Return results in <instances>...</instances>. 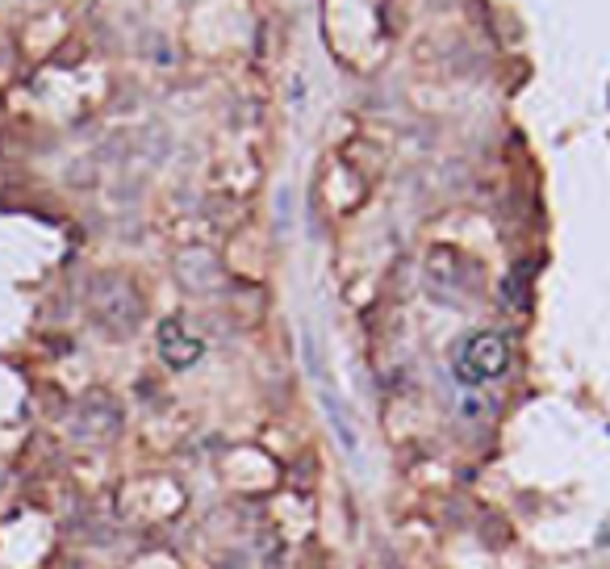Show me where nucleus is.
I'll use <instances>...</instances> for the list:
<instances>
[{"instance_id":"f257e3e1","label":"nucleus","mask_w":610,"mask_h":569,"mask_svg":"<svg viewBox=\"0 0 610 569\" xmlns=\"http://www.w3.org/2000/svg\"><path fill=\"white\" fill-rule=\"evenodd\" d=\"M88 314L113 339H130L142 326V294L126 272H97L88 285Z\"/></svg>"},{"instance_id":"7ed1b4c3","label":"nucleus","mask_w":610,"mask_h":569,"mask_svg":"<svg viewBox=\"0 0 610 569\" xmlns=\"http://www.w3.org/2000/svg\"><path fill=\"white\" fill-rule=\"evenodd\" d=\"M510 369V344L498 331H477L456 348V373L464 385H481V381L502 378Z\"/></svg>"},{"instance_id":"0eeeda50","label":"nucleus","mask_w":610,"mask_h":569,"mask_svg":"<svg viewBox=\"0 0 610 569\" xmlns=\"http://www.w3.org/2000/svg\"><path fill=\"white\" fill-rule=\"evenodd\" d=\"M322 394V410H326V423H331V432L339 440V448H344L347 457H360V435L351 428V419H347L344 403H339V394H335V385H319Z\"/></svg>"},{"instance_id":"6e6552de","label":"nucleus","mask_w":610,"mask_h":569,"mask_svg":"<svg viewBox=\"0 0 610 569\" xmlns=\"http://www.w3.org/2000/svg\"><path fill=\"white\" fill-rule=\"evenodd\" d=\"M527 276H531V264H523L519 272H510V281H506V301L510 306H527Z\"/></svg>"},{"instance_id":"f03ea898","label":"nucleus","mask_w":610,"mask_h":569,"mask_svg":"<svg viewBox=\"0 0 610 569\" xmlns=\"http://www.w3.org/2000/svg\"><path fill=\"white\" fill-rule=\"evenodd\" d=\"M122 423H126V410L122 403L109 394V389H88L80 394V403L72 407V435L80 444H109L122 435Z\"/></svg>"},{"instance_id":"423d86ee","label":"nucleus","mask_w":610,"mask_h":569,"mask_svg":"<svg viewBox=\"0 0 610 569\" xmlns=\"http://www.w3.org/2000/svg\"><path fill=\"white\" fill-rule=\"evenodd\" d=\"M426 276L435 285H448V289H469L473 285V264L456 247H435L431 260H426Z\"/></svg>"},{"instance_id":"39448f33","label":"nucleus","mask_w":610,"mask_h":569,"mask_svg":"<svg viewBox=\"0 0 610 569\" xmlns=\"http://www.w3.org/2000/svg\"><path fill=\"white\" fill-rule=\"evenodd\" d=\"M160 356L167 369L180 373V369H192L206 356V344L197 335H188L180 319H167V323H160Z\"/></svg>"},{"instance_id":"20e7f679","label":"nucleus","mask_w":610,"mask_h":569,"mask_svg":"<svg viewBox=\"0 0 610 569\" xmlns=\"http://www.w3.org/2000/svg\"><path fill=\"white\" fill-rule=\"evenodd\" d=\"M172 269H176L180 289L197 294V298H206V294H213L222 285V264H217V256H213L210 247H185Z\"/></svg>"}]
</instances>
